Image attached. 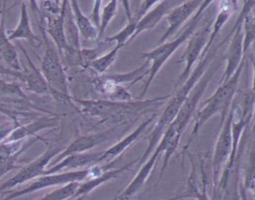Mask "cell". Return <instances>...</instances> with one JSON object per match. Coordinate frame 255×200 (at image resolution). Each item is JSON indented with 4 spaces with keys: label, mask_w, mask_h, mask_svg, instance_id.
Listing matches in <instances>:
<instances>
[{
    "label": "cell",
    "mask_w": 255,
    "mask_h": 200,
    "mask_svg": "<svg viewBox=\"0 0 255 200\" xmlns=\"http://www.w3.org/2000/svg\"><path fill=\"white\" fill-rule=\"evenodd\" d=\"M21 155H16L8 159L0 160V178H2L6 173L9 171L16 169V168H21V165L17 164V160Z\"/></svg>",
    "instance_id": "obj_33"
},
{
    "label": "cell",
    "mask_w": 255,
    "mask_h": 200,
    "mask_svg": "<svg viewBox=\"0 0 255 200\" xmlns=\"http://www.w3.org/2000/svg\"><path fill=\"white\" fill-rule=\"evenodd\" d=\"M87 178H88V168L77 170V171L44 174L34 179L30 184H28L25 187L19 188L14 191L7 190L2 192L1 194H3L4 197L1 198L0 200H13L17 197L31 194L42 189L55 187V186H63L72 182H82Z\"/></svg>",
    "instance_id": "obj_7"
},
{
    "label": "cell",
    "mask_w": 255,
    "mask_h": 200,
    "mask_svg": "<svg viewBox=\"0 0 255 200\" xmlns=\"http://www.w3.org/2000/svg\"><path fill=\"white\" fill-rule=\"evenodd\" d=\"M39 29L44 42V54L41 59L40 71L48 84L51 96L63 103L73 104L62 59L55 45L45 31L43 13H40Z\"/></svg>",
    "instance_id": "obj_4"
},
{
    "label": "cell",
    "mask_w": 255,
    "mask_h": 200,
    "mask_svg": "<svg viewBox=\"0 0 255 200\" xmlns=\"http://www.w3.org/2000/svg\"><path fill=\"white\" fill-rule=\"evenodd\" d=\"M102 152L103 151H93L66 156L63 159L59 160L55 165L47 168L44 174L77 171L89 168L95 164H99V159Z\"/></svg>",
    "instance_id": "obj_15"
},
{
    "label": "cell",
    "mask_w": 255,
    "mask_h": 200,
    "mask_svg": "<svg viewBox=\"0 0 255 200\" xmlns=\"http://www.w3.org/2000/svg\"><path fill=\"white\" fill-rule=\"evenodd\" d=\"M231 35V31L217 44H213L210 49L206 53H202L203 56H200L198 59V62L196 63L195 68L193 69V72L190 73L188 78L182 83L175 94L171 96V98L168 100L166 105L162 109L156 123L154 124V127L152 128L151 132L147 136V145L141 156L137 159L136 164L141 165L144 160L150 155V153L153 151L155 146L157 145L160 137L162 136L164 130L169 126V124L173 121L175 118L177 112L179 111L181 105L187 99L188 95L190 94L191 90L195 86V84L199 81V79L202 77V75L207 70L208 66L212 63V61L216 58L219 49L229 40Z\"/></svg>",
    "instance_id": "obj_1"
},
{
    "label": "cell",
    "mask_w": 255,
    "mask_h": 200,
    "mask_svg": "<svg viewBox=\"0 0 255 200\" xmlns=\"http://www.w3.org/2000/svg\"><path fill=\"white\" fill-rule=\"evenodd\" d=\"M42 8L50 16H56L61 12L62 1H43L41 2Z\"/></svg>",
    "instance_id": "obj_34"
},
{
    "label": "cell",
    "mask_w": 255,
    "mask_h": 200,
    "mask_svg": "<svg viewBox=\"0 0 255 200\" xmlns=\"http://www.w3.org/2000/svg\"><path fill=\"white\" fill-rule=\"evenodd\" d=\"M122 126H123V124L114 125L113 127L108 128L101 132L79 135L71 143H69L65 148H63V150L57 155L58 160H61L64 157L72 155V154L88 152L89 150L93 149L94 147H96L102 143H105L111 139L116 138V136L118 135L119 130H121Z\"/></svg>",
    "instance_id": "obj_12"
},
{
    "label": "cell",
    "mask_w": 255,
    "mask_h": 200,
    "mask_svg": "<svg viewBox=\"0 0 255 200\" xmlns=\"http://www.w3.org/2000/svg\"><path fill=\"white\" fill-rule=\"evenodd\" d=\"M237 107V102L232 101L230 108L223 122L220 124L221 128L217 136L214 152L212 156V182L214 185L218 183V178L222 168L227 164L232 147V121L234 120L235 110Z\"/></svg>",
    "instance_id": "obj_9"
},
{
    "label": "cell",
    "mask_w": 255,
    "mask_h": 200,
    "mask_svg": "<svg viewBox=\"0 0 255 200\" xmlns=\"http://www.w3.org/2000/svg\"><path fill=\"white\" fill-rule=\"evenodd\" d=\"M68 1H62V9L61 12L56 16H46V26L45 31L50 38V40L55 45L61 57H63L64 53L67 51V43L65 37V11Z\"/></svg>",
    "instance_id": "obj_20"
},
{
    "label": "cell",
    "mask_w": 255,
    "mask_h": 200,
    "mask_svg": "<svg viewBox=\"0 0 255 200\" xmlns=\"http://www.w3.org/2000/svg\"><path fill=\"white\" fill-rule=\"evenodd\" d=\"M202 1H182L181 4L171 9L168 14L165 16L166 21L168 23L167 29L164 31L160 39L158 40L157 44L161 45L167 41L169 37H171L181 26L184 22H186L193 14L197 11Z\"/></svg>",
    "instance_id": "obj_14"
},
{
    "label": "cell",
    "mask_w": 255,
    "mask_h": 200,
    "mask_svg": "<svg viewBox=\"0 0 255 200\" xmlns=\"http://www.w3.org/2000/svg\"><path fill=\"white\" fill-rule=\"evenodd\" d=\"M149 73V62L145 60V62L139 66L138 68L128 72V73H122V74H105V76L110 79L111 81L115 82L119 85L129 84L128 87H131L133 84L140 81L144 76L148 75Z\"/></svg>",
    "instance_id": "obj_26"
},
{
    "label": "cell",
    "mask_w": 255,
    "mask_h": 200,
    "mask_svg": "<svg viewBox=\"0 0 255 200\" xmlns=\"http://www.w3.org/2000/svg\"><path fill=\"white\" fill-rule=\"evenodd\" d=\"M161 154H162V148L157 144L153 149V151L150 153V155L140 165L136 175L132 178L130 183L118 196H116L114 199H111V200H130L131 197L141 189V187L149 177L152 169L155 166L157 159Z\"/></svg>",
    "instance_id": "obj_13"
},
{
    "label": "cell",
    "mask_w": 255,
    "mask_h": 200,
    "mask_svg": "<svg viewBox=\"0 0 255 200\" xmlns=\"http://www.w3.org/2000/svg\"><path fill=\"white\" fill-rule=\"evenodd\" d=\"M85 198H83V197H78V198H75V200H84Z\"/></svg>",
    "instance_id": "obj_40"
},
{
    "label": "cell",
    "mask_w": 255,
    "mask_h": 200,
    "mask_svg": "<svg viewBox=\"0 0 255 200\" xmlns=\"http://www.w3.org/2000/svg\"><path fill=\"white\" fill-rule=\"evenodd\" d=\"M212 23H213L212 20H207L201 26H198V28L187 40L188 41L187 46L183 54L181 55L179 61L177 62V63L184 62L185 65H184L183 71L181 72V74L179 75L175 83V88H177L183 81H185L188 78L194 65H196V63L198 62V59L201 56L204 50V47L207 43Z\"/></svg>",
    "instance_id": "obj_11"
},
{
    "label": "cell",
    "mask_w": 255,
    "mask_h": 200,
    "mask_svg": "<svg viewBox=\"0 0 255 200\" xmlns=\"http://www.w3.org/2000/svg\"><path fill=\"white\" fill-rule=\"evenodd\" d=\"M246 62V56L241 61L238 69L236 72L231 76V78L225 82L221 83V85L217 88V90L212 94V96L205 100L203 103V106L195 113L194 115V125L192 127V130L190 132L188 141L184 148L186 149L188 145L192 142V140L196 137L197 133L199 132L202 125L209 120L214 114L220 113L221 114V120L220 124L223 122L224 118L226 117L228 110L230 108V105L233 101V98L235 96V93L238 88V83L240 80L241 73L243 71L244 65Z\"/></svg>",
    "instance_id": "obj_5"
},
{
    "label": "cell",
    "mask_w": 255,
    "mask_h": 200,
    "mask_svg": "<svg viewBox=\"0 0 255 200\" xmlns=\"http://www.w3.org/2000/svg\"><path fill=\"white\" fill-rule=\"evenodd\" d=\"M155 117H156V114L152 113L151 116L144 119L130 133H128V135L123 137L120 141H118L117 143H115L114 145L109 147L107 150L103 151L100 156V159H99V164L101 162L108 163V162L118 159L119 156H121L132 143H134L138 139V137L146 130V128L151 124V122L155 119Z\"/></svg>",
    "instance_id": "obj_16"
},
{
    "label": "cell",
    "mask_w": 255,
    "mask_h": 200,
    "mask_svg": "<svg viewBox=\"0 0 255 200\" xmlns=\"http://www.w3.org/2000/svg\"><path fill=\"white\" fill-rule=\"evenodd\" d=\"M20 49L22 50L28 63V67H25V69L22 70L21 78V82L25 86L26 90L37 95H51L48 84L45 81L40 69L34 65L26 50L22 46H20Z\"/></svg>",
    "instance_id": "obj_21"
},
{
    "label": "cell",
    "mask_w": 255,
    "mask_h": 200,
    "mask_svg": "<svg viewBox=\"0 0 255 200\" xmlns=\"http://www.w3.org/2000/svg\"><path fill=\"white\" fill-rule=\"evenodd\" d=\"M182 1H170V0H163V1H157L155 6L151 9H149L138 21L135 32L130 39V41L134 40L140 33L143 31L150 30L154 28L159 21L165 17L168 12L173 9L174 7L181 4Z\"/></svg>",
    "instance_id": "obj_18"
},
{
    "label": "cell",
    "mask_w": 255,
    "mask_h": 200,
    "mask_svg": "<svg viewBox=\"0 0 255 200\" xmlns=\"http://www.w3.org/2000/svg\"><path fill=\"white\" fill-rule=\"evenodd\" d=\"M80 182H72L63 186H60L57 189L52 190L51 192L46 193L41 198L37 200H69L75 194Z\"/></svg>",
    "instance_id": "obj_28"
},
{
    "label": "cell",
    "mask_w": 255,
    "mask_h": 200,
    "mask_svg": "<svg viewBox=\"0 0 255 200\" xmlns=\"http://www.w3.org/2000/svg\"><path fill=\"white\" fill-rule=\"evenodd\" d=\"M62 150L63 148H61V146L56 144H50L40 156H38L36 159L32 160L28 164L21 166L20 170L14 176L3 182L0 185V194L27 181L34 180L37 177L44 175L47 169L46 167L48 166L50 161Z\"/></svg>",
    "instance_id": "obj_10"
},
{
    "label": "cell",
    "mask_w": 255,
    "mask_h": 200,
    "mask_svg": "<svg viewBox=\"0 0 255 200\" xmlns=\"http://www.w3.org/2000/svg\"><path fill=\"white\" fill-rule=\"evenodd\" d=\"M201 188L198 189L196 186H191L192 189H190V192L186 196H192L195 200H211L207 193V179L203 168H201Z\"/></svg>",
    "instance_id": "obj_32"
},
{
    "label": "cell",
    "mask_w": 255,
    "mask_h": 200,
    "mask_svg": "<svg viewBox=\"0 0 255 200\" xmlns=\"http://www.w3.org/2000/svg\"><path fill=\"white\" fill-rule=\"evenodd\" d=\"M20 123L15 120H6L0 124V143L6 139L10 132Z\"/></svg>",
    "instance_id": "obj_35"
},
{
    "label": "cell",
    "mask_w": 255,
    "mask_h": 200,
    "mask_svg": "<svg viewBox=\"0 0 255 200\" xmlns=\"http://www.w3.org/2000/svg\"><path fill=\"white\" fill-rule=\"evenodd\" d=\"M118 1L112 0L108 2V4L103 8L101 12V18H100V27H99V40L103 39L104 33L108 26L110 25L113 18L116 16L117 10H118Z\"/></svg>",
    "instance_id": "obj_30"
},
{
    "label": "cell",
    "mask_w": 255,
    "mask_h": 200,
    "mask_svg": "<svg viewBox=\"0 0 255 200\" xmlns=\"http://www.w3.org/2000/svg\"><path fill=\"white\" fill-rule=\"evenodd\" d=\"M101 4L102 1H95L94 2V6H93V10L91 13V16L89 17L90 20L92 21V23L97 27L98 31H99V27H100V18H101Z\"/></svg>",
    "instance_id": "obj_36"
},
{
    "label": "cell",
    "mask_w": 255,
    "mask_h": 200,
    "mask_svg": "<svg viewBox=\"0 0 255 200\" xmlns=\"http://www.w3.org/2000/svg\"><path fill=\"white\" fill-rule=\"evenodd\" d=\"M20 19L17 26L12 30L7 32V37L9 41L13 40H26L31 44H40V39L33 32L28 12V7L26 2L22 1L20 3Z\"/></svg>",
    "instance_id": "obj_24"
},
{
    "label": "cell",
    "mask_w": 255,
    "mask_h": 200,
    "mask_svg": "<svg viewBox=\"0 0 255 200\" xmlns=\"http://www.w3.org/2000/svg\"><path fill=\"white\" fill-rule=\"evenodd\" d=\"M168 97L152 100H133L131 101H114L110 100H83L72 98V103L85 115L98 117L102 123L124 124L129 120L156 108Z\"/></svg>",
    "instance_id": "obj_2"
},
{
    "label": "cell",
    "mask_w": 255,
    "mask_h": 200,
    "mask_svg": "<svg viewBox=\"0 0 255 200\" xmlns=\"http://www.w3.org/2000/svg\"><path fill=\"white\" fill-rule=\"evenodd\" d=\"M120 50H121L120 47L115 46L112 50L107 52L105 55L99 56L98 58L93 60L88 68H90L93 71H95L98 75H104L107 72V70L116 61L117 56H118V52Z\"/></svg>",
    "instance_id": "obj_27"
},
{
    "label": "cell",
    "mask_w": 255,
    "mask_h": 200,
    "mask_svg": "<svg viewBox=\"0 0 255 200\" xmlns=\"http://www.w3.org/2000/svg\"><path fill=\"white\" fill-rule=\"evenodd\" d=\"M242 33H243V53L247 54L250 46L253 44L255 33H254V16L252 10L248 12L242 22Z\"/></svg>",
    "instance_id": "obj_29"
},
{
    "label": "cell",
    "mask_w": 255,
    "mask_h": 200,
    "mask_svg": "<svg viewBox=\"0 0 255 200\" xmlns=\"http://www.w3.org/2000/svg\"><path fill=\"white\" fill-rule=\"evenodd\" d=\"M59 117L57 115H44L36 118L35 120L16 126L4 141H23L29 137L39 136L37 133L43 129L57 126Z\"/></svg>",
    "instance_id": "obj_17"
},
{
    "label": "cell",
    "mask_w": 255,
    "mask_h": 200,
    "mask_svg": "<svg viewBox=\"0 0 255 200\" xmlns=\"http://www.w3.org/2000/svg\"><path fill=\"white\" fill-rule=\"evenodd\" d=\"M137 160H133L128 162V164L120 167V168H113L110 169L108 171H105L104 173H102L100 176H97L95 178H90V179H86L82 182H80L75 194L73 195L72 198H78V197H83L85 198L87 194L91 193L93 190H95L96 188H98L99 186H101L102 184L106 183L107 181L116 178L118 175H120L122 172H124L125 170L130 168L133 164H136Z\"/></svg>",
    "instance_id": "obj_23"
},
{
    "label": "cell",
    "mask_w": 255,
    "mask_h": 200,
    "mask_svg": "<svg viewBox=\"0 0 255 200\" xmlns=\"http://www.w3.org/2000/svg\"><path fill=\"white\" fill-rule=\"evenodd\" d=\"M0 76H10L13 78H16L18 80L21 81L22 78V71L21 72H16L11 70L10 68H8L7 66H5L2 61L0 60Z\"/></svg>",
    "instance_id": "obj_37"
},
{
    "label": "cell",
    "mask_w": 255,
    "mask_h": 200,
    "mask_svg": "<svg viewBox=\"0 0 255 200\" xmlns=\"http://www.w3.org/2000/svg\"><path fill=\"white\" fill-rule=\"evenodd\" d=\"M222 65V59H219L218 61L213 60L212 63L208 66L205 73L202 75V77L199 79V81L195 84L193 89L191 90L190 94L188 95L187 99L181 105L179 111L177 112L175 118L173 121L169 124L175 131L180 133L182 135V132L188 122L190 121L198 103L199 100L202 97L203 93L205 92L208 84L214 77V75L218 72Z\"/></svg>",
    "instance_id": "obj_6"
},
{
    "label": "cell",
    "mask_w": 255,
    "mask_h": 200,
    "mask_svg": "<svg viewBox=\"0 0 255 200\" xmlns=\"http://www.w3.org/2000/svg\"><path fill=\"white\" fill-rule=\"evenodd\" d=\"M5 5L6 3H4L0 20V60L11 70L21 72L22 68L20 65L18 52L13 43L8 40L7 31L5 29Z\"/></svg>",
    "instance_id": "obj_22"
},
{
    "label": "cell",
    "mask_w": 255,
    "mask_h": 200,
    "mask_svg": "<svg viewBox=\"0 0 255 200\" xmlns=\"http://www.w3.org/2000/svg\"><path fill=\"white\" fill-rule=\"evenodd\" d=\"M212 3H213V1H210V0L202 1L199 8L193 14V16L190 18L187 25L184 27V29L182 30V32L180 33L179 36H177L176 38H174L171 41H166L163 44L158 45L156 48H154L150 51L140 53V55H139L140 58L145 59L146 61L149 62V73H148L147 80L142 88V91L140 92V95L138 96L137 99H143V97L145 96L146 92L148 91L154 77L160 71V69L165 64V62L172 56V54L184 42H186L189 39V37L194 33V31L198 28L200 22L202 21V19L204 17V13H205L206 9H208V7Z\"/></svg>",
    "instance_id": "obj_3"
},
{
    "label": "cell",
    "mask_w": 255,
    "mask_h": 200,
    "mask_svg": "<svg viewBox=\"0 0 255 200\" xmlns=\"http://www.w3.org/2000/svg\"><path fill=\"white\" fill-rule=\"evenodd\" d=\"M0 98L26 99V95L17 83H11L0 79Z\"/></svg>",
    "instance_id": "obj_31"
},
{
    "label": "cell",
    "mask_w": 255,
    "mask_h": 200,
    "mask_svg": "<svg viewBox=\"0 0 255 200\" xmlns=\"http://www.w3.org/2000/svg\"><path fill=\"white\" fill-rule=\"evenodd\" d=\"M2 120L6 121V120H12V119H10L9 117H7V115H6V114H4V113L0 112V121H2Z\"/></svg>",
    "instance_id": "obj_38"
},
{
    "label": "cell",
    "mask_w": 255,
    "mask_h": 200,
    "mask_svg": "<svg viewBox=\"0 0 255 200\" xmlns=\"http://www.w3.org/2000/svg\"><path fill=\"white\" fill-rule=\"evenodd\" d=\"M157 3V1L151 0V1H141L140 5L138 7V10L131 15V17L128 19V24L122 29L120 30L118 33H116L113 36L110 37H104L102 39L103 42L105 43H112V42H116V46L122 48L123 46H125L127 43L130 42V39L132 38L137 23L140 20V18L151 8V6L155 5Z\"/></svg>",
    "instance_id": "obj_19"
},
{
    "label": "cell",
    "mask_w": 255,
    "mask_h": 200,
    "mask_svg": "<svg viewBox=\"0 0 255 200\" xmlns=\"http://www.w3.org/2000/svg\"><path fill=\"white\" fill-rule=\"evenodd\" d=\"M255 2L254 1H244L242 10L239 14V17L237 18L232 30L231 35L228 40L229 44L226 50L225 54V71L223 74V79L221 83L227 82L231 76L236 72L238 69L241 61L246 56L243 53V33H242V22L245 17V15L253 10Z\"/></svg>",
    "instance_id": "obj_8"
},
{
    "label": "cell",
    "mask_w": 255,
    "mask_h": 200,
    "mask_svg": "<svg viewBox=\"0 0 255 200\" xmlns=\"http://www.w3.org/2000/svg\"><path fill=\"white\" fill-rule=\"evenodd\" d=\"M186 195H181V196H174V197H171L169 199H166V200H179L181 198H185Z\"/></svg>",
    "instance_id": "obj_39"
},
{
    "label": "cell",
    "mask_w": 255,
    "mask_h": 200,
    "mask_svg": "<svg viewBox=\"0 0 255 200\" xmlns=\"http://www.w3.org/2000/svg\"><path fill=\"white\" fill-rule=\"evenodd\" d=\"M73 18L78 29L79 34L88 41L99 40V31L97 27L92 23L90 18L86 16L80 8L79 2L76 0L69 1Z\"/></svg>",
    "instance_id": "obj_25"
}]
</instances>
